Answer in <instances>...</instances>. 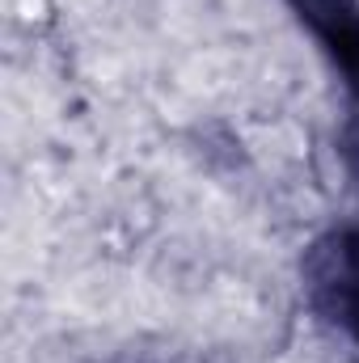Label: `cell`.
Listing matches in <instances>:
<instances>
[{
    "label": "cell",
    "instance_id": "3",
    "mask_svg": "<svg viewBox=\"0 0 359 363\" xmlns=\"http://www.w3.org/2000/svg\"><path fill=\"white\" fill-rule=\"evenodd\" d=\"M338 157H343L347 174L359 182V114L347 118V127H343V135H338Z\"/></svg>",
    "mask_w": 359,
    "mask_h": 363
},
{
    "label": "cell",
    "instance_id": "1",
    "mask_svg": "<svg viewBox=\"0 0 359 363\" xmlns=\"http://www.w3.org/2000/svg\"><path fill=\"white\" fill-rule=\"evenodd\" d=\"M304 291L317 317L359 347V224H338L309 245Z\"/></svg>",
    "mask_w": 359,
    "mask_h": 363
},
{
    "label": "cell",
    "instance_id": "2",
    "mask_svg": "<svg viewBox=\"0 0 359 363\" xmlns=\"http://www.w3.org/2000/svg\"><path fill=\"white\" fill-rule=\"evenodd\" d=\"M359 97V0H287Z\"/></svg>",
    "mask_w": 359,
    "mask_h": 363
}]
</instances>
